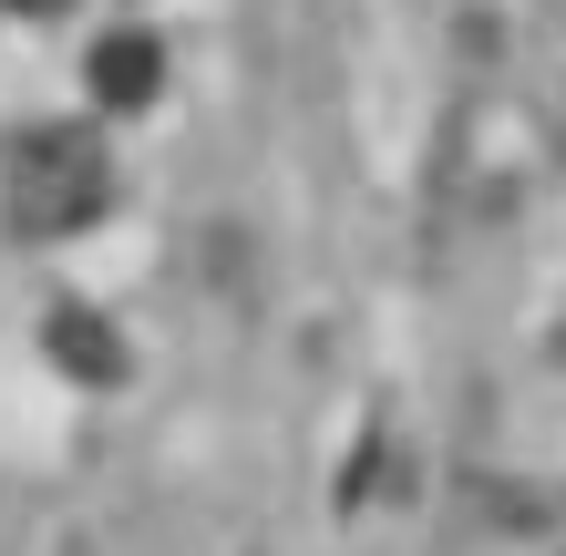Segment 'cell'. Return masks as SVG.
I'll list each match as a JSON object with an SVG mask.
<instances>
[{"label": "cell", "mask_w": 566, "mask_h": 556, "mask_svg": "<svg viewBox=\"0 0 566 556\" xmlns=\"http://www.w3.org/2000/svg\"><path fill=\"white\" fill-rule=\"evenodd\" d=\"M0 196H11L21 238H73V227L104 207V145L83 124H21L0 145Z\"/></svg>", "instance_id": "cell-1"}, {"label": "cell", "mask_w": 566, "mask_h": 556, "mask_svg": "<svg viewBox=\"0 0 566 556\" xmlns=\"http://www.w3.org/2000/svg\"><path fill=\"white\" fill-rule=\"evenodd\" d=\"M83 83H93V104H104V114H135L145 93L165 83V52H155V31H104V42L83 52Z\"/></svg>", "instance_id": "cell-2"}, {"label": "cell", "mask_w": 566, "mask_h": 556, "mask_svg": "<svg viewBox=\"0 0 566 556\" xmlns=\"http://www.w3.org/2000/svg\"><path fill=\"white\" fill-rule=\"evenodd\" d=\"M31 11H42V0H31Z\"/></svg>", "instance_id": "cell-3"}]
</instances>
